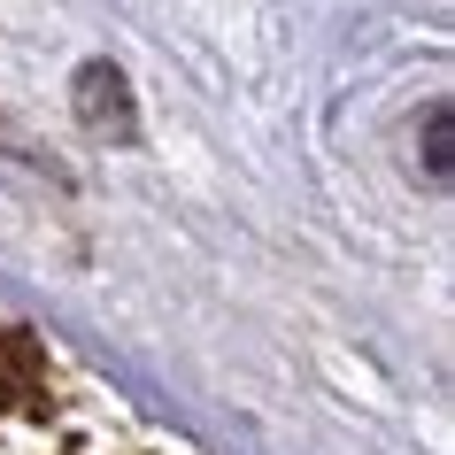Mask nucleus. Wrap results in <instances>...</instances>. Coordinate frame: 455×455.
Returning <instances> with one entry per match:
<instances>
[{"label": "nucleus", "mask_w": 455, "mask_h": 455, "mask_svg": "<svg viewBox=\"0 0 455 455\" xmlns=\"http://www.w3.org/2000/svg\"><path fill=\"white\" fill-rule=\"evenodd\" d=\"M0 402L47 409V371H39V347H31V332H0Z\"/></svg>", "instance_id": "obj_1"}, {"label": "nucleus", "mask_w": 455, "mask_h": 455, "mask_svg": "<svg viewBox=\"0 0 455 455\" xmlns=\"http://www.w3.org/2000/svg\"><path fill=\"white\" fill-rule=\"evenodd\" d=\"M77 116L85 124H108V132H132V100H124V77L108 70V62H93V70L77 77Z\"/></svg>", "instance_id": "obj_2"}, {"label": "nucleus", "mask_w": 455, "mask_h": 455, "mask_svg": "<svg viewBox=\"0 0 455 455\" xmlns=\"http://www.w3.org/2000/svg\"><path fill=\"white\" fill-rule=\"evenodd\" d=\"M425 163H432V178H448V108H432V132H425Z\"/></svg>", "instance_id": "obj_3"}]
</instances>
